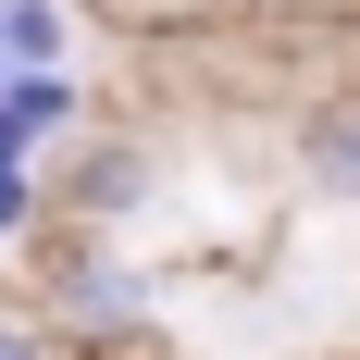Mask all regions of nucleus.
<instances>
[{
	"label": "nucleus",
	"instance_id": "obj_1",
	"mask_svg": "<svg viewBox=\"0 0 360 360\" xmlns=\"http://www.w3.org/2000/svg\"><path fill=\"white\" fill-rule=\"evenodd\" d=\"M50 311L75 335H124V323H149V286L112 274V261H50Z\"/></svg>",
	"mask_w": 360,
	"mask_h": 360
},
{
	"label": "nucleus",
	"instance_id": "obj_2",
	"mask_svg": "<svg viewBox=\"0 0 360 360\" xmlns=\"http://www.w3.org/2000/svg\"><path fill=\"white\" fill-rule=\"evenodd\" d=\"M63 37H75L63 0H0V50H13V75H50V63H63Z\"/></svg>",
	"mask_w": 360,
	"mask_h": 360
},
{
	"label": "nucleus",
	"instance_id": "obj_3",
	"mask_svg": "<svg viewBox=\"0 0 360 360\" xmlns=\"http://www.w3.org/2000/svg\"><path fill=\"white\" fill-rule=\"evenodd\" d=\"M311 186H335V199H360V100H335V112H311Z\"/></svg>",
	"mask_w": 360,
	"mask_h": 360
},
{
	"label": "nucleus",
	"instance_id": "obj_4",
	"mask_svg": "<svg viewBox=\"0 0 360 360\" xmlns=\"http://www.w3.org/2000/svg\"><path fill=\"white\" fill-rule=\"evenodd\" d=\"M137 149H87V174H75V212H124V199H137Z\"/></svg>",
	"mask_w": 360,
	"mask_h": 360
},
{
	"label": "nucleus",
	"instance_id": "obj_5",
	"mask_svg": "<svg viewBox=\"0 0 360 360\" xmlns=\"http://www.w3.org/2000/svg\"><path fill=\"white\" fill-rule=\"evenodd\" d=\"M25 224H37V174H0V249H13Z\"/></svg>",
	"mask_w": 360,
	"mask_h": 360
},
{
	"label": "nucleus",
	"instance_id": "obj_6",
	"mask_svg": "<svg viewBox=\"0 0 360 360\" xmlns=\"http://www.w3.org/2000/svg\"><path fill=\"white\" fill-rule=\"evenodd\" d=\"M0 360H50V323H25V311H0Z\"/></svg>",
	"mask_w": 360,
	"mask_h": 360
},
{
	"label": "nucleus",
	"instance_id": "obj_7",
	"mask_svg": "<svg viewBox=\"0 0 360 360\" xmlns=\"http://www.w3.org/2000/svg\"><path fill=\"white\" fill-rule=\"evenodd\" d=\"M0 87H13V50H0Z\"/></svg>",
	"mask_w": 360,
	"mask_h": 360
}]
</instances>
